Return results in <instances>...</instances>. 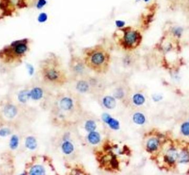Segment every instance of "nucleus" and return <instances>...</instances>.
Returning <instances> with one entry per match:
<instances>
[{"mask_svg": "<svg viewBox=\"0 0 189 175\" xmlns=\"http://www.w3.org/2000/svg\"><path fill=\"white\" fill-rule=\"evenodd\" d=\"M46 76L50 80H57L59 77V72L55 68H49L46 70Z\"/></svg>", "mask_w": 189, "mask_h": 175, "instance_id": "20e7f679", "label": "nucleus"}, {"mask_svg": "<svg viewBox=\"0 0 189 175\" xmlns=\"http://www.w3.org/2000/svg\"><path fill=\"white\" fill-rule=\"evenodd\" d=\"M27 67H28V71H29V73L31 75L33 74V68L32 67V66H31V65H29L28 64V66H27Z\"/></svg>", "mask_w": 189, "mask_h": 175, "instance_id": "bb28decb", "label": "nucleus"}, {"mask_svg": "<svg viewBox=\"0 0 189 175\" xmlns=\"http://www.w3.org/2000/svg\"><path fill=\"white\" fill-rule=\"evenodd\" d=\"M63 150L64 153L66 154H70L73 150V145L69 142H65L63 145Z\"/></svg>", "mask_w": 189, "mask_h": 175, "instance_id": "dca6fc26", "label": "nucleus"}, {"mask_svg": "<svg viewBox=\"0 0 189 175\" xmlns=\"http://www.w3.org/2000/svg\"><path fill=\"white\" fill-rule=\"evenodd\" d=\"M60 106L64 110H69L73 106L72 101L69 98H64L61 100Z\"/></svg>", "mask_w": 189, "mask_h": 175, "instance_id": "1a4fd4ad", "label": "nucleus"}, {"mask_svg": "<svg viewBox=\"0 0 189 175\" xmlns=\"http://www.w3.org/2000/svg\"><path fill=\"white\" fill-rule=\"evenodd\" d=\"M45 172L44 168L40 165H36L33 166L30 171L31 175H43Z\"/></svg>", "mask_w": 189, "mask_h": 175, "instance_id": "0eeeda50", "label": "nucleus"}, {"mask_svg": "<svg viewBox=\"0 0 189 175\" xmlns=\"http://www.w3.org/2000/svg\"><path fill=\"white\" fill-rule=\"evenodd\" d=\"M181 131L185 135H189V123H185L181 127Z\"/></svg>", "mask_w": 189, "mask_h": 175, "instance_id": "4be33fe9", "label": "nucleus"}, {"mask_svg": "<svg viewBox=\"0 0 189 175\" xmlns=\"http://www.w3.org/2000/svg\"><path fill=\"white\" fill-rule=\"evenodd\" d=\"M115 36L116 40L125 50H132L138 47L142 40L141 33L131 27L116 31Z\"/></svg>", "mask_w": 189, "mask_h": 175, "instance_id": "f257e3e1", "label": "nucleus"}, {"mask_svg": "<svg viewBox=\"0 0 189 175\" xmlns=\"http://www.w3.org/2000/svg\"><path fill=\"white\" fill-rule=\"evenodd\" d=\"M45 4V0H39L38 2L37 3V7L38 8H42Z\"/></svg>", "mask_w": 189, "mask_h": 175, "instance_id": "a878e982", "label": "nucleus"}, {"mask_svg": "<svg viewBox=\"0 0 189 175\" xmlns=\"http://www.w3.org/2000/svg\"><path fill=\"white\" fill-rule=\"evenodd\" d=\"M177 155L178 154L175 150H170L168 152L167 154V158L170 162H173L177 158V156H178Z\"/></svg>", "mask_w": 189, "mask_h": 175, "instance_id": "2eb2a0df", "label": "nucleus"}, {"mask_svg": "<svg viewBox=\"0 0 189 175\" xmlns=\"http://www.w3.org/2000/svg\"><path fill=\"white\" fill-rule=\"evenodd\" d=\"M17 113V110L15 106L8 105L4 108V114L7 117L13 118Z\"/></svg>", "mask_w": 189, "mask_h": 175, "instance_id": "7ed1b4c3", "label": "nucleus"}, {"mask_svg": "<svg viewBox=\"0 0 189 175\" xmlns=\"http://www.w3.org/2000/svg\"><path fill=\"white\" fill-rule=\"evenodd\" d=\"M180 162H186L189 161V154L186 151H183L179 155Z\"/></svg>", "mask_w": 189, "mask_h": 175, "instance_id": "4468645a", "label": "nucleus"}, {"mask_svg": "<svg viewBox=\"0 0 189 175\" xmlns=\"http://www.w3.org/2000/svg\"><path fill=\"white\" fill-rule=\"evenodd\" d=\"M18 138L16 136H13L10 140V147L12 149H15L18 145Z\"/></svg>", "mask_w": 189, "mask_h": 175, "instance_id": "a211bd4d", "label": "nucleus"}, {"mask_svg": "<svg viewBox=\"0 0 189 175\" xmlns=\"http://www.w3.org/2000/svg\"><path fill=\"white\" fill-rule=\"evenodd\" d=\"M86 54V61L90 67L101 70L107 66L109 61V55L99 46L89 49Z\"/></svg>", "mask_w": 189, "mask_h": 175, "instance_id": "f03ea898", "label": "nucleus"}, {"mask_svg": "<svg viewBox=\"0 0 189 175\" xmlns=\"http://www.w3.org/2000/svg\"><path fill=\"white\" fill-rule=\"evenodd\" d=\"M47 15L45 14V13H42V14H41L40 16H39V21L41 22H43L47 20Z\"/></svg>", "mask_w": 189, "mask_h": 175, "instance_id": "393cba45", "label": "nucleus"}, {"mask_svg": "<svg viewBox=\"0 0 189 175\" xmlns=\"http://www.w3.org/2000/svg\"><path fill=\"white\" fill-rule=\"evenodd\" d=\"M77 89L79 90H80V92H85L88 89V86L87 84L86 83H85V82H80V83L78 84L77 86Z\"/></svg>", "mask_w": 189, "mask_h": 175, "instance_id": "412c9836", "label": "nucleus"}, {"mask_svg": "<svg viewBox=\"0 0 189 175\" xmlns=\"http://www.w3.org/2000/svg\"><path fill=\"white\" fill-rule=\"evenodd\" d=\"M86 129L88 131H93L96 128L95 123L93 121H89L87 122L85 126Z\"/></svg>", "mask_w": 189, "mask_h": 175, "instance_id": "aec40b11", "label": "nucleus"}, {"mask_svg": "<svg viewBox=\"0 0 189 175\" xmlns=\"http://www.w3.org/2000/svg\"><path fill=\"white\" fill-rule=\"evenodd\" d=\"M30 97V92L27 90H23L20 92L18 95L19 101L23 103H25Z\"/></svg>", "mask_w": 189, "mask_h": 175, "instance_id": "9b49d317", "label": "nucleus"}, {"mask_svg": "<svg viewBox=\"0 0 189 175\" xmlns=\"http://www.w3.org/2000/svg\"><path fill=\"white\" fill-rule=\"evenodd\" d=\"M42 95L43 92L41 89L38 88H36L33 89L30 92V96L34 100H39L41 99L42 98Z\"/></svg>", "mask_w": 189, "mask_h": 175, "instance_id": "39448f33", "label": "nucleus"}, {"mask_svg": "<svg viewBox=\"0 0 189 175\" xmlns=\"http://www.w3.org/2000/svg\"><path fill=\"white\" fill-rule=\"evenodd\" d=\"M183 30L179 27H175L173 29V35L176 36L177 37H180L182 34Z\"/></svg>", "mask_w": 189, "mask_h": 175, "instance_id": "b1692460", "label": "nucleus"}, {"mask_svg": "<svg viewBox=\"0 0 189 175\" xmlns=\"http://www.w3.org/2000/svg\"><path fill=\"white\" fill-rule=\"evenodd\" d=\"M133 101L137 105H141L144 102V98L141 94H136L133 98Z\"/></svg>", "mask_w": 189, "mask_h": 175, "instance_id": "6ab92c4d", "label": "nucleus"}, {"mask_svg": "<svg viewBox=\"0 0 189 175\" xmlns=\"http://www.w3.org/2000/svg\"><path fill=\"white\" fill-rule=\"evenodd\" d=\"M37 145V142L34 138L32 137H28L26 141V146L29 149L33 150L36 148Z\"/></svg>", "mask_w": 189, "mask_h": 175, "instance_id": "423d86ee", "label": "nucleus"}, {"mask_svg": "<svg viewBox=\"0 0 189 175\" xmlns=\"http://www.w3.org/2000/svg\"><path fill=\"white\" fill-rule=\"evenodd\" d=\"M11 131L8 128H2L0 130V136L1 137H6L10 135Z\"/></svg>", "mask_w": 189, "mask_h": 175, "instance_id": "5701e85b", "label": "nucleus"}, {"mask_svg": "<svg viewBox=\"0 0 189 175\" xmlns=\"http://www.w3.org/2000/svg\"><path fill=\"white\" fill-rule=\"evenodd\" d=\"M145 1H148V0H145Z\"/></svg>", "mask_w": 189, "mask_h": 175, "instance_id": "cd10ccee", "label": "nucleus"}, {"mask_svg": "<svg viewBox=\"0 0 189 175\" xmlns=\"http://www.w3.org/2000/svg\"><path fill=\"white\" fill-rule=\"evenodd\" d=\"M158 141L155 138H152L148 141L147 144V147L148 149L151 151H153L157 149L158 146Z\"/></svg>", "mask_w": 189, "mask_h": 175, "instance_id": "9d476101", "label": "nucleus"}, {"mask_svg": "<svg viewBox=\"0 0 189 175\" xmlns=\"http://www.w3.org/2000/svg\"><path fill=\"white\" fill-rule=\"evenodd\" d=\"M103 104L106 108H113L116 105V102L115 99L112 97L108 96L105 98L103 100Z\"/></svg>", "mask_w": 189, "mask_h": 175, "instance_id": "6e6552de", "label": "nucleus"}, {"mask_svg": "<svg viewBox=\"0 0 189 175\" xmlns=\"http://www.w3.org/2000/svg\"><path fill=\"white\" fill-rule=\"evenodd\" d=\"M106 122L108 123L109 126L114 130H117L119 128V123L118 122V121H116L113 118H111L110 117L108 118Z\"/></svg>", "mask_w": 189, "mask_h": 175, "instance_id": "f3484780", "label": "nucleus"}, {"mask_svg": "<svg viewBox=\"0 0 189 175\" xmlns=\"http://www.w3.org/2000/svg\"><path fill=\"white\" fill-rule=\"evenodd\" d=\"M133 120L137 124H143L145 122V117L144 116L139 113L135 114L133 117Z\"/></svg>", "mask_w": 189, "mask_h": 175, "instance_id": "ddd939ff", "label": "nucleus"}, {"mask_svg": "<svg viewBox=\"0 0 189 175\" xmlns=\"http://www.w3.org/2000/svg\"><path fill=\"white\" fill-rule=\"evenodd\" d=\"M99 135L96 132H91L89 136V140L92 144H97L99 142Z\"/></svg>", "mask_w": 189, "mask_h": 175, "instance_id": "f8f14e48", "label": "nucleus"}]
</instances>
